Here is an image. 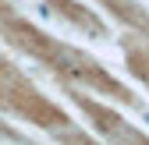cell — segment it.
Returning <instances> with one entry per match:
<instances>
[{
    "label": "cell",
    "mask_w": 149,
    "mask_h": 145,
    "mask_svg": "<svg viewBox=\"0 0 149 145\" xmlns=\"http://www.w3.org/2000/svg\"><path fill=\"white\" fill-rule=\"evenodd\" d=\"M146 124H149V113H146Z\"/></svg>",
    "instance_id": "obj_1"
}]
</instances>
